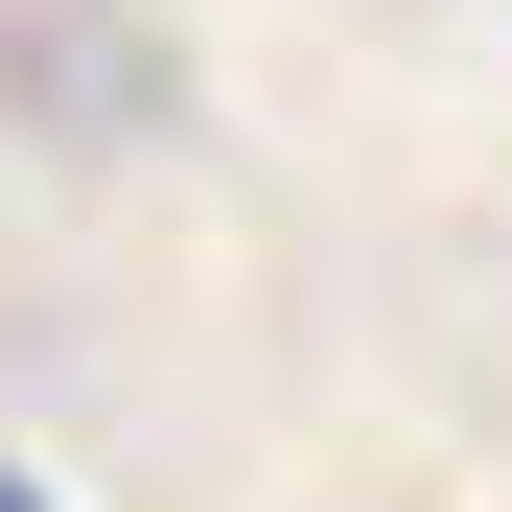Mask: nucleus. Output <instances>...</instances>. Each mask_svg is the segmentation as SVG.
Masks as SVG:
<instances>
[{"label":"nucleus","instance_id":"obj_1","mask_svg":"<svg viewBox=\"0 0 512 512\" xmlns=\"http://www.w3.org/2000/svg\"><path fill=\"white\" fill-rule=\"evenodd\" d=\"M0 512H47V489H24V466H0Z\"/></svg>","mask_w":512,"mask_h":512}]
</instances>
